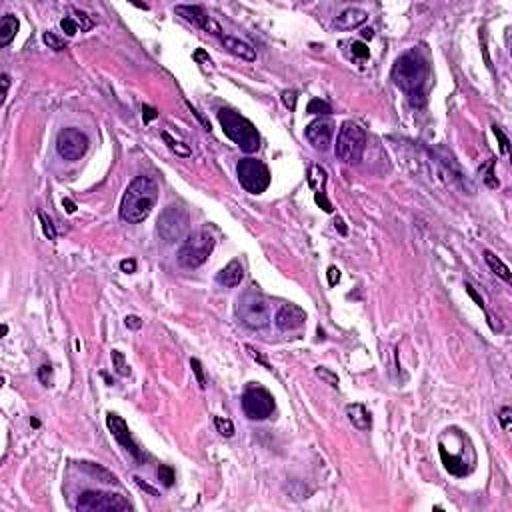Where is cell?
I'll return each mask as SVG.
<instances>
[{
	"label": "cell",
	"instance_id": "obj_22",
	"mask_svg": "<svg viewBox=\"0 0 512 512\" xmlns=\"http://www.w3.org/2000/svg\"><path fill=\"white\" fill-rule=\"evenodd\" d=\"M162 140L166 142V146L176 154V156H180V158H188L192 154V150H190V146L188 144H184V142H180V140H176L168 130H162Z\"/></svg>",
	"mask_w": 512,
	"mask_h": 512
},
{
	"label": "cell",
	"instance_id": "obj_16",
	"mask_svg": "<svg viewBox=\"0 0 512 512\" xmlns=\"http://www.w3.org/2000/svg\"><path fill=\"white\" fill-rule=\"evenodd\" d=\"M366 20H368V12L362 10V8L352 6V8L342 10V12L334 18V28H338V30H352V28L362 26Z\"/></svg>",
	"mask_w": 512,
	"mask_h": 512
},
{
	"label": "cell",
	"instance_id": "obj_18",
	"mask_svg": "<svg viewBox=\"0 0 512 512\" xmlns=\"http://www.w3.org/2000/svg\"><path fill=\"white\" fill-rule=\"evenodd\" d=\"M244 278V270H242V264L238 260H230L222 270L216 274V282L224 288H234L238 286Z\"/></svg>",
	"mask_w": 512,
	"mask_h": 512
},
{
	"label": "cell",
	"instance_id": "obj_44",
	"mask_svg": "<svg viewBox=\"0 0 512 512\" xmlns=\"http://www.w3.org/2000/svg\"><path fill=\"white\" fill-rule=\"evenodd\" d=\"M338 280H340V270H338L336 266H330V268H328V284H330V286H336Z\"/></svg>",
	"mask_w": 512,
	"mask_h": 512
},
{
	"label": "cell",
	"instance_id": "obj_46",
	"mask_svg": "<svg viewBox=\"0 0 512 512\" xmlns=\"http://www.w3.org/2000/svg\"><path fill=\"white\" fill-rule=\"evenodd\" d=\"M124 322H126L128 328H134V330H138V328L142 326V322H140V318H138V316H134V314H130V316H126V318H124Z\"/></svg>",
	"mask_w": 512,
	"mask_h": 512
},
{
	"label": "cell",
	"instance_id": "obj_19",
	"mask_svg": "<svg viewBox=\"0 0 512 512\" xmlns=\"http://www.w3.org/2000/svg\"><path fill=\"white\" fill-rule=\"evenodd\" d=\"M346 414H348V420H350V424L356 430H368L370 424H372L370 412L362 404H348L346 406Z\"/></svg>",
	"mask_w": 512,
	"mask_h": 512
},
{
	"label": "cell",
	"instance_id": "obj_42",
	"mask_svg": "<svg viewBox=\"0 0 512 512\" xmlns=\"http://www.w3.org/2000/svg\"><path fill=\"white\" fill-rule=\"evenodd\" d=\"M156 116H158V110H156L154 106H148V104L142 106V118H144V122H150V120H154Z\"/></svg>",
	"mask_w": 512,
	"mask_h": 512
},
{
	"label": "cell",
	"instance_id": "obj_4",
	"mask_svg": "<svg viewBox=\"0 0 512 512\" xmlns=\"http://www.w3.org/2000/svg\"><path fill=\"white\" fill-rule=\"evenodd\" d=\"M364 148H366L364 128L360 124H356V122H352V120L342 122V126L338 130V136H336V146H334L336 158L346 162V164H358L362 160Z\"/></svg>",
	"mask_w": 512,
	"mask_h": 512
},
{
	"label": "cell",
	"instance_id": "obj_5",
	"mask_svg": "<svg viewBox=\"0 0 512 512\" xmlns=\"http://www.w3.org/2000/svg\"><path fill=\"white\" fill-rule=\"evenodd\" d=\"M212 248H214V238L206 230H198L182 242V246L176 252V260L184 268H198L208 260Z\"/></svg>",
	"mask_w": 512,
	"mask_h": 512
},
{
	"label": "cell",
	"instance_id": "obj_28",
	"mask_svg": "<svg viewBox=\"0 0 512 512\" xmlns=\"http://www.w3.org/2000/svg\"><path fill=\"white\" fill-rule=\"evenodd\" d=\"M42 40H44V44H46L48 48H52V50H56V52H62L64 48H66L64 40L60 38V36H56L54 32H44Z\"/></svg>",
	"mask_w": 512,
	"mask_h": 512
},
{
	"label": "cell",
	"instance_id": "obj_38",
	"mask_svg": "<svg viewBox=\"0 0 512 512\" xmlns=\"http://www.w3.org/2000/svg\"><path fill=\"white\" fill-rule=\"evenodd\" d=\"M190 366H192V370H194V374H196V380H198V384H200V388H206V378H204V372H202V364H200V360L190 358Z\"/></svg>",
	"mask_w": 512,
	"mask_h": 512
},
{
	"label": "cell",
	"instance_id": "obj_10",
	"mask_svg": "<svg viewBox=\"0 0 512 512\" xmlns=\"http://www.w3.org/2000/svg\"><path fill=\"white\" fill-rule=\"evenodd\" d=\"M158 230L160 238L164 242H176L180 238H184L186 230H188V214L182 206H166L162 210L158 218Z\"/></svg>",
	"mask_w": 512,
	"mask_h": 512
},
{
	"label": "cell",
	"instance_id": "obj_34",
	"mask_svg": "<svg viewBox=\"0 0 512 512\" xmlns=\"http://www.w3.org/2000/svg\"><path fill=\"white\" fill-rule=\"evenodd\" d=\"M316 376H318L320 380H324L326 384H330V386H338V376L334 374V372H330L328 368H324V366H318L316 368Z\"/></svg>",
	"mask_w": 512,
	"mask_h": 512
},
{
	"label": "cell",
	"instance_id": "obj_24",
	"mask_svg": "<svg viewBox=\"0 0 512 512\" xmlns=\"http://www.w3.org/2000/svg\"><path fill=\"white\" fill-rule=\"evenodd\" d=\"M110 358H112V366L114 370L120 374V376H128L130 374V366H128L126 358L120 350H112L110 352Z\"/></svg>",
	"mask_w": 512,
	"mask_h": 512
},
{
	"label": "cell",
	"instance_id": "obj_40",
	"mask_svg": "<svg viewBox=\"0 0 512 512\" xmlns=\"http://www.w3.org/2000/svg\"><path fill=\"white\" fill-rule=\"evenodd\" d=\"M134 482H136V484H138V488H140V490H144V492H148V494H150V496H160V494H158V490H156V488H154V486H150V484H148V482H144V480L140 478V476H134Z\"/></svg>",
	"mask_w": 512,
	"mask_h": 512
},
{
	"label": "cell",
	"instance_id": "obj_41",
	"mask_svg": "<svg viewBox=\"0 0 512 512\" xmlns=\"http://www.w3.org/2000/svg\"><path fill=\"white\" fill-rule=\"evenodd\" d=\"M192 58L196 60V62L204 64V66H210L212 60H210V56L206 54V50H202V48H198V50H194V54H192Z\"/></svg>",
	"mask_w": 512,
	"mask_h": 512
},
{
	"label": "cell",
	"instance_id": "obj_31",
	"mask_svg": "<svg viewBox=\"0 0 512 512\" xmlns=\"http://www.w3.org/2000/svg\"><path fill=\"white\" fill-rule=\"evenodd\" d=\"M38 220L42 222V230L48 236V240H54L56 238V228H54V224L50 220V216H46L44 212H38Z\"/></svg>",
	"mask_w": 512,
	"mask_h": 512
},
{
	"label": "cell",
	"instance_id": "obj_27",
	"mask_svg": "<svg viewBox=\"0 0 512 512\" xmlns=\"http://www.w3.org/2000/svg\"><path fill=\"white\" fill-rule=\"evenodd\" d=\"M84 466L88 468V472L92 474V476H100L102 482H106V484H116V478H114V474H110L108 470H104V468H100V466H96L92 462H84Z\"/></svg>",
	"mask_w": 512,
	"mask_h": 512
},
{
	"label": "cell",
	"instance_id": "obj_30",
	"mask_svg": "<svg viewBox=\"0 0 512 512\" xmlns=\"http://www.w3.org/2000/svg\"><path fill=\"white\" fill-rule=\"evenodd\" d=\"M74 20H76V24H78V28H80V32H86V30H90L92 26H94V22H92V18L86 14V12H82V10H74Z\"/></svg>",
	"mask_w": 512,
	"mask_h": 512
},
{
	"label": "cell",
	"instance_id": "obj_8",
	"mask_svg": "<svg viewBox=\"0 0 512 512\" xmlns=\"http://www.w3.org/2000/svg\"><path fill=\"white\" fill-rule=\"evenodd\" d=\"M76 508H78V512H124L132 510V504L124 500L120 494L86 490L80 494Z\"/></svg>",
	"mask_w": 512,
	"mask_h": 512
},
{
	"label": "cell",
	"instance_id": "obj_25",
	"mask_svg": "<svg viewBox=\"0 0 512 512\" xmlns=\"http://www.w3.org/2000/svg\"><path fill=\"white\" fill-rule=\"evenodd\" d=\"M306 112H308V114H330L332 108H330V104H328L326 100L312 98V100L308 102V106H306Z\"/></svg>",
	"mask_w": 512,
	"mask_h": 512
},
{
	"label": "cell",
	"instance_id": "obj_3",
	"mask_svg": "<svg viewBox=\"0 0 512 512\" xmlns=\"http://www.w3.org/2000/svg\"><path fill=\"white\" fill-rule=\"evenodd\" d=\"M218 122L222 126L224 134L246 154H252L260 148V134L256 126L244 118L242 114L230 110V108H220L218 110Z\"/></svg>",
	"mask_w": 512,
	"mask_h": 512
},
{
	"label": "cell",
	"instance_id": "obj_49",
	"mask_svg": "<svg viewBox=\"0 0 512 512\" xmlns=\"http://www.w3.org/2000/svg\"><path fill=\"white\" fill-rule=\"evenodd\" d=\"M334 226L338 228V232H340L342 236H346V234H348V230H346V226H344V220H342L340 216H336V220H334Z\"/></svg>",
	"mask_w": 512,
	"mask_h": 512
},
{
	"label": "cell",
	"instance_id": "obj_36",
	"mask_svg": "<svg viewBox=\"0 0 512 512\" xmlns=\"http://www.w3.org/2000/svg\"><path fill=\"white\" fill-rule=\"evenodd\" d=\"M60 28L66 32V36H74V34L78 32V24H76V20H74V18L64 16L62 20H60Z\"/></svg>",
	"mask_w": 512,
	"mask_h": 512
},
{
	"label": "cell",
	"instance_id": "obj_12",
	"mask_svg": "<svg viewBox=\"0 0 512 512\" xmlns=\"http://www.w3.org/2000/svg\"><path fill=\"white\" fill-rule=\"evenodd\" d=\"M106 426H108L110 434L116 438V442L124 448L136 462H144V460H146L142 448L136 444V440L132 438V434H130V430H128V424L120 418V416L114 414V412H108V414H106Z\"/></svg>",
	"mask_w": 512,
	"mask_h": 512
},
{
	"label": "cell",
	"instance_id": "obj_7",
	"mask_svg": "<svg viewBox=\"0 0 512 512\" xmlns=\"http://www.w3.org/2000/svg\"><path fill=\"white\" fill-rule=\"evenodd\" d=\"M240 186L250 194H262L270 186V170L262 160L242 158L236 166Z\"/></svg>",
	"mask_w": 512,
	"mask_h": 512
},
{
	"label": "cell",
	"instance_id": "obj_13",
	"mask_svg": "<svg viewBox=\"0 0 512 512\" xmlns=\"http://www.w3.org/2000/svg\"><path fill=\"white\" fill-rule=\"evenodd\" d=\"M176 14L178 16H182L186 22H190L194 26H198L200 30L208 32V34H212V36H216V38H222V28H220V24L202 8V6H188V4H178L176 8Z\"/></svg>",
	"mask_w": 512,
	"mask_h": 512
},
{
	"label": "cell",
	"instance_id": "obj_14",
	"mask_svg": "<svg viewBox=\"0 0 512 512\" xmlns=\"http://www.w3.org/2000/svg\"><path fill=\"white\" fill-rule=\"evenodd\" d=\"M332 134H334V126H332V122L322 120V118L312 120V122L306 126V130H304L306 140H308V142H310L316 150H320V152H324V150H328V148H330Z\"/></svg>",
	"mask_w": 512,
	"mask_h": 512
},
{
	"label": "cell",
	"instance_id": "obj_43",
	"mask_svg": "<svg viewBox=\"0 0 512 512\" xmlns=\"http://www.w3.org/2000/svg\"><path fill=\"white\" fill-rule=\"evenodd\" d=\"M120 270H122V272H126V274L136 272V260H132V258H124V260H120Z\"/></svg>",
	"mask_w": 512,
	"mask_h": 512
},
{
	"label": "cell",
	"instance_id": "obj_20",
	"mask_svg": "<svg viewBox=\"0 0 512 512\" xmlns=\"http://www.w3.org/2000/svg\"><path fill=\"white\" fill-rule=\"evenodd\" d=\"M16 32H18V18L12 16V14L2 16V22H0V46H8L14 40Z\"/></svg>",
	"mask_w": 512,
	"mask_h": 512
},
{
	"label": "cell",
	"instance_id": "obj_50",
	"mask_svg": "<svg viewBox=\"0 0 512 512\" xmlns=\"http://www.w3.org/2000/svg\"><path fill=\"white\" fill-rule=\"evenodd\" d=\"M362 36H364V38H368V40H370V38H372V36H374V30H372V28H366V30L362 32Z\"/></svg>",
	"mask_w": 512,
	"mask_h": 512
},
{
	"label": "cell",
	"instance_id": "obj_23",
	"mask_svg": "<svg viewBox=\"0 0 512 512\" xmlns=\"http://www.w3.org/2000/svg\"><path fill=\"white\" fill-rule=\"evenodd\" d=\"M494 164H496V160L488 158L482 166H480V170H478L482 180H484V184H486L488 188H498V186H500L498 180H496V176H494Z\"/></svg>",
	"mask_w": 512,
	"mask_h": 512
},
{
	"label": "cell",
	"instance_id": "obj_51",
	"mask_svg": "<svg viewBox=\"0 0 512 512\" xmlns=\"http://www.w3.org/2000/svg\"><path fill=\"white\" fill-rule=\"evenodd\" d=\"M30 424L34 426V428H38V426H40V422H38L36 418H30Z\"/></svg>",
	"mask_w": 512,
	"mask_h": 512
},
{
	"label": "cell",
	"instance_id": "obj_15",
	"mask_svg": "<svg viewBox=\"0 0 512 512\" xmlns=\"http://www.w3.org/2000/svg\"><path fill=\"white\" fill-rule=\"evenodd\" d=\"M306 322V312L296 306V304H282L274 316V324L278 330L282 332H288V330H296V328H302Z\"/></svg>",
	"mask_w": 512,
	"mask_h": 512
},
{
	"label": "cell",
	"instance_id": "obj_35",
	"mask_svg": "<svg viewBox=\"0 0 512 512\" xmlns=\"http://www.w3.org/2000/svg\"><path fill=\"white\" fill-rule=\"evenodd\" d=\"M38 380L44 386H52V366L50 364H42L38 368Z\"/></svg>",
	"mask_w": 512,
	"mask_h": 512
},
{
	"label": "cell",
	"instance_id": "obj_9",
	"mask_svg": "<svg viewBox=\"0 0 512 512\" xmlns=\"http://www.w3.org/2000/svg\"><path fill=\"white\" fill-rule=\"evenodd\" d=\"M242 410L250 420H264L274 412V398L272 394L260 386V384H250L242 392Z\"/></svg>",
	"mask_w": 512,
	"mask_h": 512
},
{
	"label": "cell",
	"instance_id": "obj_11",
	"mask_svg": "<svg viewBox=\"0 0 512 512\" xmlns=\"http://www.w3.org/2000/svg\"><path fill=\"white\" fill-rule=\"evenodd\" d=\"M88 138L78 128H62L56 136V152L68 162L80 160L88 150Z\"/></svg>",
	"mask_w": 512,
	"mask_h": 512
},
{
	"label": "cell",
	"instance_id": "obj_39",
	"mask_svg": "<svg viewBox=\"0 0 512 512\" xmlns=\"http://www.w3.org/2000/svg\"><path fill=\"white\" fill-rule=\"evenodd\" d=\"M498 420H500V426H502V430H508V428H510L512 410L508 408V406L500 408V412H498Z\"/></svg>",
	"mask_w": 512,
	"mask_h": 512
},
{
	"label": "cell",
	"instance_id": "obj_47",
	"mask_svg": "<svg viewBox=\"0 0 512 512\" xmlns=\"http://www.w3.org/2000/svg\"><path fill=\"white\" fill-rule=\"evenodd\" d=\"M466 292H468V294H470V296H472V298H474V302H476V304H478L480 308H484V302H482V298H480L478 294H476V292H474V288L470 286V284H466Z\"/></svg>",
	"mask_w": 512,
	"mask_h": 512
},
{
	"label": "cell",
	"instance_id": "obj_32",
	"mask_svg": "<svg viewBox=\"0 0 512 512\" xmlns=\"http://www.w3.org/2000/svg\"><path fill=\"white\" fill-rule=\"evenodd\" d=\"M350 48H352V56H356V58H360V60H366V58L370 56L368 46H366L364 42H360V40H354L350 44Z\"/></svg>",
	"mask_w": 512,
	"mask_h": 512
},
{
	"label": "cell",
	"instance_id": "obj_48",
	"mask_svg": "<svg viewBox=\"0 0 512 512\" xmlns=\"http://www.w3.org/2000/svg\"><path fill=\"white\" fill-rule=\"evenodd\" d=\"M62 206L66 208V212H68V214H74V212H76V204H74V202H72L70 198H64Z\"/></svg>",
	"mask_w": 512,
	"mask_h": 512
},
{
	"label": "cell",
	"instance_id": "obj_21",
	"mask_svg": "<svg viewBox=\"0 0 512 512\" xmlns=\"http://www.w3.org/2000/svg\"><path fill=\"white\" fill-rule=\"evenodd\" d=\"M484 260H486V264H488V268L498 276V278H502L504 282H510L512 280V274H510V268L498 258V256L494 254V252H490V250H484Z\"/></svg>",
	"mask_w": 512,
	"mask_h": 512
},
{
	"label": "cell",
	"instance_id": "obj_45",
	"mask_svg": "<svg viewBox=\"0 0 512 512\" xmlns=\"http://www.w3.org/2000/svg\"><path fill=\"white\" fill-rule=\"evenodd\" d=\"M246 350H248V354H250V356L254 358L256 362H260V364H262L264 368H270V364H268V362L264 360V356H262V354H260V352H258V350H254L252 346H246Z\"/></svg>",
	"mask_w": 512,
	"mask_h": 512
},
{
	"label": "cell",
	"instance_id": "obj_33",
	"mask_svg": "<svg viewBox=\"0 0 512 512\" xmlns=\"http://www.w3.org/2000/svg\"><path fill=\"white\" fill-rule=\"evenodd\" d=\"M492 132H494V136H496V138H498V142H500V152H502V154H508V152H510V146H508V144H510V142H508V136L502 132V128L496 126V124H492Z\"/></svg>",
	"mask_w": 512,
	"mask_h": 512
},
{
	"label": "cell",
	"instance_id": "obj_37",
	"mask_svg": "<svg viewBox=\"0 0 512 512\" xmlns=\"http://www.w3.org/2000/svg\"><path fill=\"white\" fill-rule=\"evenodd\" d=\"M280 98H282V104L286 106L288 110H294V108H296V100H298V92H296V90H284V92L280 94Z\"/></svg>",
	"mask_w": 512,
	"mask_h": 512
},
{
	"label": "cell",
	"instance_id": "obj_1",
	"mask_svg": "<svg viewBox=\"0 0 512 512\" xmlns=\"http://www.w3.org/2000/svg\"><path fill=\"white\" fill-rule=\"evenodd\" d=\"M428 62L420 50H408L396 58L392 66L394 84L406 94L410 106L422 108L426 104V82H428Z\"/></svg>",
	"mask_w": 512,
	"mask_h": 512
},
{
	"label": "cell",
	"instance_id": "obj_17",
	"mask_svg": "<svg viewBox=\"0 0 512 512\" xmlns=\"http://www.w3.org/2000/svg\"><path fill=\"white\" fill-rule=\"evenodd\" d=\"M220 42H222V46L230 54H234V56H238V58H242L246 62H254L256 60L254 48L248 42H244L240 38H234V36H226V34L220 38Z\"/></svg>",
	"mask_w": 512,
	"mask_h": 512
},
{
	"label": "cell",
	"instance_id": "obj_6",
	"mask_svg": "<svg viewBox=\"0 0 512 512\" xmlns=\"http://www.w3.org/2000/svg\"><path fill=\"white\" fill-rule=\"evenodd\" d=\"M236 316L248 328H264L270 322V306L258 292H244L238 298Z\"/></svg>",
	"mask_w": 512,
	"mask_h": 512
},
{
	"label": "cell",
	"instance_id": "obj_29",
	"mask_svg": "<svg viewBox=\"0 0 512 512\" xmlns=\"http://www.w3.org/2000/svg\"><path fill=\"white\" fill-rule=\"evenodd\" d=\"M158 480L166 486V488H170L172 484H174V468L172 466H168V464H160L158 466Z\"/></svg>",
	"mask_w": 512,
	"mask_h": 512
},
{
	"label": "cell",
	"instance_id": "obj_26",
	"mask_svg": "<svg viewBox=\"0 0 512 512\" xmlns=\"http://www.w3.org/2000/svg\"><path fill=\"white\" fill-rule=\"evenodd\" d=\"M214 426H216V430H218L222 436H226V438L234 436V424H232V420H230V418L216 416V418H214Z\"/></svg>",
	"mask_w": 512,
	"mask_h": 512
},
{
	"label": "cell",
	"instance_id": "obj_2",
	"mask_svg": "<svg viewBox=\"0 0 512 512\" xmlns=\"http://www.w3.org/2000/svg\"><path fill=\"white\" fill-rule=\"evenodd\" d=\"M158 200V184L150 176H136L122 196L120 218L128 224L144 222Z\"/></svg>",
	"mask_w": 512,
	"mask_h": 512
}]
</instances>
